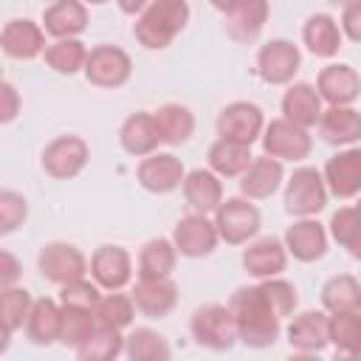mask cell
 Wrapping results in <instances>:
<instances>
[{
	"label": "cell",
	"mask_w": 361,
	"mask_h": 361,
	"mask_svg": "<svg viewBox=\"0 0 361 361\" xmlns=\"http://www.w3.org/2000/svg\"><path fill=\"white\" fill-rule=\"evenodd\" d=\"M183 197L186 203L200 214H214V209L223 203V183L220 175L212 169H192L183 178Z\"/></svg>",
	"instance_id": "cell-29"
},
{
	"label": "cell",
	"mask_w": 361,
	"mask_h": 361,
	"mask_svg": "<svg viewBox=\"0 0 361 361\" xmlns=\"http://www.w3.org/2000/svg\"><path fill=\"white\" fill-rule=\"evenodd\" d=\"M341 31L347 39L361 45V0H353L350 6L341 8Z\"/></svg>",
	"instance_id": "cell-46"
},
{
	"label": "cell",
	"mask_w": 361,
	"mask_h": 361,
	"mask_svg": "<svg viewBox=\"0 0 361 361\" xmlns=\"http://www.w3.org/2000/svg\"><path fill=\"white\" fill-rule=\"evenodd\" d=\"M155 124H158V133H161V141L169 144V147H180L192 138L195 133V116L186 104H161L155 110Z\"/></svg>",
	"instance_id": "cell-33"
},
{
	"label": "cell",
	"mask_w": 361,
	"mask_h": 361,
	"mask_svg": "<svg viewBox=\"0 0 361 361\" xmlns=\"http://www.w3.org/2000/svg\"><path fill=\"white\" fill-rule=\"evenodd\" d=\"M116 3H118L121 14H141L149 6V0H116Z\"/></svg>",
	"instance_id": "cell-49"
},
{
	"label": "cell",
	"mask_w": 361,
	"mask_h": 361,
	"mask_svg": "<svg viewBox=\"0 0 361 361\" xmlns=\"http://www.w3.org/2000/svg\"><path fill=\"white\" fill-rule=\"evenodd\" d=\"M209 3H212L217 11H223V14H226V11H231V8H234L240 0H209Z\"/></svg>",
	"instance_id": "cell-50"
},
{
	"label": "cell",
	"mask_w": 361,
	"mask_h": 361,
	"mask_svg": "<svg viewBox=\"0 0 361 361\" xmlns=\"http://www.w3.org/2000/svg\"><path fill=\"white\" fill-rule=\"evenodd\" d=\"M130 296H133V302H135V307H138L141 316H147V319H164L178 305V285L172 282V276L138 279Z\"/></svg>",
	"instance_id": "cell-21"
},
{
	"label": "cell",
	"mask_w": 361,
	"mask_h": 361,
	"mask_svg": "<svg viewBox=\"0 0 361 361\" xmlns=\"http://www.w3.org/2000/svg\"><path fill=\"white\" fill-rule=\"evenodd\" d=\"M288 344H290V350L305 353V355L322 353L330 344L327 310H305V313L293 316V322L288 324Z\"/></svg>",
	"instance_id": "cell-16"
},
{
	"label": "cell",
	"mask_w": 361,
	"mask_h": 361,
	"mask_svg": "<svg viewBox=\"0 0 361 361\" xmlns=\"http://www.w3.org/2000/svg\"><path fill=\"white\" fill-rule=\"evenodd\" d=\"M118 144L133 158H147V155L158 152V144H164V141H161V133L155 124V113H147V110L130 113L118 127Z\"/></svg>",
	"instance_id": "cell-18"
},
{
	"label": "cell",
	"mask_w": 361,
	"mask_h": 361,
	"mask_svg": "<svg viewBox=\"0 0 361 361\" xmlns=\"http://www.w3.org/2000/svg\"><path fill=\"white\" fill-rule=\"evenodd\" d=\"M23 330L31 344L51 347L54 341H59V333H62V305H56L48 296L34 299V307H31Z\"/></svg>",
	"instance_id": "cell-28"
},
{
	"label": "cell",
	"mask_w": 361,
	"mask_h": 361,
	"mask_svg": "<svg viewBox=\"0 0 361 361\" xmlns=\"http://www.w3.org/2000/svg\"><path fill=\"white\" fill-rule=\"evenodd\" d=\"M268 14H271L268 0H240L231 11H226V31H228L231 39L248 45L265 28Z\"/></svg>",
	"instance_id": "cell-25"
},
{
	"label": "cell",
	"mask_w": 361,
	"mask_h": 361,
	"mask_svg": "<svg viewBox=\"0 0 361 361\" xmlns=\"http://www.w3.org/2000/svg\"><path fill=\"white\" fill-rule=\"evenodd\" d=\"M135 302H133V296H127V293H118V290H107L102 299H99V305H96V322L99 324H104V327H116V330H124V327H130L133 324V319H135Z\"/></svg>",
	"instance_id": "cell-40"
},
{
	"label": "cell",
	"mask_w": 361,
	"mask_h": 361,
	"mask_svg": "<svg viewBox=\"0 0 361 361\" xmlns=\"http://www.w3.org/2000/svg\"><path fill=\"white\" fill-rule=\"evenodd\" d=\"M206 158H209V169L217 172L220 178H240L248 169V164L254 161L248 144L228 141V138H217L209 147V155Z\"/></svg>",
	"instance_id": "cell-31"
},
{
	"label": "cell",
	"mask_w": 361,
	"mask_h": 361,
	"mask_svg": "<svg viewBox=\"0 0 361 361\" xmlns=\"http://www.w3.org/2000/svg\"><path fill=\"white\" fill-rule=\"evenodd\" d=\"M355 209H358V212H361V195H358V203H355Z\"/></svg>",
	"instance_id": "cell-54"
},
{
	"label": "cell",
	"mask_w": 361,
	"mask_h": 361,
	"mask_svg": "<svg viewBox=\"0 0 361 361\" xmlns=\"http://www.w3.org/2000/svg\"><path fill=\"white\" fill-rule=\"evenodd\" d=\"M319 135L330 147H353L361 141V113L353 104L327 107L319 118Z\"/></svg>",
	"instance_id": "cell-24"
},
{
	"label": "cell",
	"mask_w": 361,
	"mask_h": 361,
	"mask_svg": "<svg viewBox=\"0 0 361 361\" xmlns=\"http://www.w3.org/2000/svg\"><path fill=\"white\" fill-rule=\"evenodd\" d=\"M102 288L96 282H87L85 276L59 285V305H71V307H85V310H96L102 293Z\"/></svg>",
	"instance_id": "cell-43"
},
{
	"label": "cell",
	"mask_w": 361,
	"mask_h": 361,
	"mask_svg": "<svg viewBox=\"0 0 361 361\" xmlns=\"http://www.w3.org/2000/svg\"><path fill=\"white\" fill-rule=\"evenodd\" d=\"M87 48L82 39L76 37H68V39H54L48 48H45V65L54 71V73H62V76H73L79 71H85V62H87Z\"/></svg>",
	"instance_id": "cell-36"
},
{
	"label": "cell",
	"mask_w": 361,
	"mask_h": 361,
	"mask_svg": "<svg viewBox=\"0 0 361 361\" xmlns=\"http://www.w3.org/2000/svg\"><path fill=\"white\" fill-rule=\"evenodd\" d=\"M285 180V166L279 158L259 155L248 164V169L240 175V192L248 200H265L271 197Z\"/></svg>",
	"instance_id": "cell-22"
},
{
	"label": "cell",
	"mask_w": 361,
	"mask_h": 361,
	"mask_svg": "<svg viewBox=\"0 0 361 361\" xmlns=\"http://www.w3.org/2000/svg\"><path fill=\"white\" fill-rule=\"evenodd\" d=\"M214 226L220 240H226L228 245H243L257 237L262 217H259V209L248 203V197H226L214 209Z\"/></svg>",
	"instance_id": "cell-5"
},
{
	"label": "cell",
	"mask_w": 361,
	"mask_h": 361,
	"mask_svg": "<svg viewBox=\"0 0 361 361\" xmlns=\"http://www.w3.org/2000/svg\"><path fill=\"white\" fill-rule=\"evenodd\" d=\"M327 206L324 175L313 166H299L285 183V212L293 217H316Z\"/></svg>",
	"instance_id": "cell-4"
},
{
	"label": "cell",
	"mask_w": 361,
	"mask_h": 361,
	"mask_svg": "<svg viewBox=\"0 0 361 361\" xmlns=\"http://www.w3.org/2000/svg\"><path fill=\"white\" fill-rule=\"evenodd\" d=\"M322 307L327 313H350L361 310V279L353 274H338L330 276L322 285Z\"/></svg>",
	"instance_id": "cell-34"
},
{
	"label": "cell",
	"mask_w": 361,
	"mask_h": 361,
	"mask_svg": "<svg viewBox=\"0 0 361 361\" xmlns=\"http://www.w3.org/2000/svg\"><path fill=\"white\" fill-rule=\"evenodd\" d=\"M322 102H324V99L319 96V90H316L313 85H307V82H293V85L285 90V96H282V116H285L288 121H293V124L310 130V127L319 124V118H322V113H324Z\"/></svg>",
	"instance_id": "cell-26"
},
{
	"label": "cell",
	"mask_w": 361,
	"mask_h": 361,
	"mask_svg": "<svg viewBox=\"0 0 361 361\" xmlns=\"http://www.w3.org/2000/svg\"><path fill=\"white\" fill-rule=\"evenodd\" d=\"M37 268H39L42 279H48L54 285L73 282V279H79V276H85L90 271L85 254L71 243H48V245H42V251L37 257Z\"/></svg>",
	"instance_id": "cell-10"
},
{
	"label": "cell",
	"mask_w": 361,
	"mask_h": 361,
	"mask_svg": "<svg viewBox=\"0 0 361 361\" xmlns=\"http://www.w3.org/2000/svg\"><path fill=\"white\" fill-rule=\"evenodd\" d=\"M175 265H178V248L172 240H166V237L147 240L141 254H138V279L172 276Z\"/></svg>",
	"instance_id": "cell-32"
},
{
	"label": "cell",
	"mask_w": 361,
	"mask_h": 361,
	"mask_svg": "<svg viewBox=\"0 0 361 361\" xmlns=\"http://www.w3.org/2000/svg\"><path fill=\"white\" fill-rule=\"evenodd\" d=\"M299 65H302V54L290 39H271L257 51V76L265 85L293 82Z\"/></svg>",
	"instance_id": "cell-11"
},
{
	"label": "cell",
	"mask_w": 361,
	"mask_h": 361,
	"mask_svg": "<svg viewBox=\"0 0 361 361\" xmlns=\"http://www.w3.org/2000/svg\"><path fill=\"white\" fill-rule=\"evenodd\" d=\"M228 307L234 313L237 333H240V341L245 347L262 350V347H271L279 338L282 319L276 316V310L271 307V302L265 299L259 285L237 288L231 293V299H228Z\"/></svg>",
	"instance_id": "cell-1"
},
{
	"label": "cell",
	"mask_w": 361,
	"mask_h": 361,
	"mask_svg": "<svg viewBox=\"0 0 361 361\" xmlns=\"http://www.w3.org/2000/svg\"><path fill=\"white\" fill-rule=\"evenodd\" d=\"M192 8L186 0H149L133 25V37L147 51H164L186 28Z\"/></svg>",
	"instance_id": "cell-2"
},
{
	"label": "cell",
	"mask_w": 361,
	"mask_h": 361,
	"mask_svg": "<svg viewBox=\"0 0 361 361\" xmlns=\"http://www.w3.org/2000/svg\"><path fill=\"white\" fill-rule=\"evenodd\" d=\"M285 248L299 262H316L327 254V228L313 217H299L285 231Z\"/></svg>",
	"instance_id": "cell-19"
},
{
	"label": "cell",
	"mask_w": 361,
	"mask_h": 361,
	"mask_svg": "<svg viewBox=\"0 0 361 361\" xmlns=\"http://www.w3.org/2000/svg\"><path fill=\"white\" fill-rule=\"evenodd\" d=\"M217 135L228 138V141H240V144H254L257 138H262L265 130V116L259 110V104L254 102H231L220 110L217 121Z\"/></svg>",
	"instance_id": "cell-9"
},
{
	"label": "cell",
	"mask_w": 361,
	"mask_h": 361,
	"mask_svg": "<svg viewBox=\"0 0 361 361\" xmlns=\"http://www.w3.org/2000/svg\"><path fill=\"white\" fill-rule=\"evenodd\" d=\"M82 361H113L124 353V336L121 330L116 327H104V324H96L93 336L79 347L73 350Z\"/></svg>",
	"instance_id": "cell-39"
},
{
	"label": "cell",
	"mask_w": 361,
	"mask_h": 361,
	"mask_svg": "<svg viewBox=\"0 0 361 361\" xmlns=\"http://www.w3.org/2000/svg\"><path fill=\"white\" fill-rule=\"evenodd\" d=\"M341 37L344 31L330 14H310L302 25V42L313 56H322V59H330L338 54Z\"/></svg>",
	"instance_id": "cell-30"
},
{
	"label": "cell",
	"mask_w": 361,
	"mask_h": 361,
	"mask_svg": "<svg viewBox=\"0 0 361 361\" xmlns=\"http://www.w3.org/2000/svg\"><path fill=\"white\" fill-rule=\"evenodd\" d=\"M0 99H3V107H0V121L3 124H11L20 113V93L11 82H0Z\"/></svg>",
	"instance_id": "cell-47"
},
{
	"label": "cell",
	"mask_w": 361,
	"mask_h": 361,
	"mask_svg": "<svg viewBox=\"0 0 361 361\" xmlns=\"http://www.w3.org/2000/svg\"><path fill=\"white\" fill-rule=\"evenodd\" d=\"M330 237L341 245L350 248L361 237V212L355 206H344L330 217Z\"/></svg>",
	"instance_id": "cell-44"
},
{
	"label": "cell",
	"mask_w": 361,
	"mask_h": 361,
	"mask_svg": "<svg viewBox=\"0 0 361 361\" xmlns=\"http://www.w3.org/2000/svg\"><path fill=\"white\" fill-rule=\"evenodd\" d=\"M288 265V248L285 240L276 237H262L248 243V248L243 251V268L254 276V279H271L279 276Z\"/></svg>",
	"instance_id": "cell-23"
},
{
	"label": "cell",
	"mask_w": 361,
	"mask_h": 361,
	"mask_svg": "<svg viewBox=\"0 0 361 361\" xmlns=\"http://www.w3.org/2000/svg\"><path fill=\"white\" fill-rule=\"evenodd\" d=\"M324 183L327 192L336 195L338 200H350L361 195V147H344L324 164Z\"/></svg>",
	"instance_id": "cell-13"
},
{
	"label": "cell",
	"mask_w": 361,
	"mask_h": 361,
	"mask_svg": "<svg viewBox=\"0 0 361 361\" xmlns=\"http://www.w3.org/2000/svg\"><path fill=\"white\" fill-rule=\"evenodd\" d=\"M138 183L152 192V195H169L178 186H183L186 169L180 164V158H175L172 152H152L147 158H141L138 169H135Z\"/></svg>",
	"instance_id": "cell-14"
},
{
	"label": "cell",
	"mask_w": 361,
	"mask_h": 361,
	"mask_svg": "<svg viewBox=\"0 0 361 361\" xmlns=\"http://www.w3.org/2000/svg\"><path fill=\"white\" fill-rule=\"evenodd\" d=\"M28 217V203L20 192L3 189L0 192V234H11L17 231Z\"/></svg>",
	"instance_id": "cell-45"
},
{
	"label": "cell",
	"mask_w": 361,
	"mask_h": 361,
	"mask_svg": "<svg viewBox=\"0 0 361 361\" xmlns=\"http://www.w3.org/2000/svg\"><path fill=\"white\" fill-rule=\"evenodd\" d=\"M189 333L192 338L206 347V350H214V353H226L231 350L237 341H240V333H237V322H234V313L228 305H200L192 319H189Z\"/></svg>",
	"instance_id": "cell-3"
},
{
	"label": "cell",
	"mask_w": 361,
	"mask_h": 361,
	"mask_svg": "<svg viewBox=\"0 0 361 361\" xmlns=\"http://www.w3.org/2000/svg\"><path fill=\"white\" fill-rule=\"evenodd\" d=\"M330 344L353 358H361V310L330 313Z\"/></svg>",
	"instance_id": "cell-38"
},
{
	"label": "cell",
	"mask_w": 361,
	"mask_h": 361,
	"mask_svg": "<svg viewBox=\"0 0 361 361\" xmlns=\"http://www.w3.org/2000/svg\"><path fill=\"white\" fill-rule=\"evenodd\" d=\"M85 3H90V6H104L107 0H85Z\"/></svg>",
	"instance_id": "cell-53"
},
{
	"label": "cell",
	"mask_w": 361,
	"mask_h": 361,
	"mask_svg": "<svg viewBox=\"0 0 361 361\" xmlns=\"http://www.w3.org/2000/svg\"><path fill=\"white\" fill-rule=\"evenodd\" d=\"M124 355L130 361H166L172 355V347L152 327H135L124 338Z\"/></svg>",
	"instance_id": "cell-37"
},
{
	"label": "cell",
	"mask_w": 361,
	"mask_h": 361,
	"mask_svg": "<svg viewBox=\"0 0 361 361\" xmlns=\"http://www.w3.org/2000/svg\"><path fill=\"white\" fill-rule=\"evenodd\" d=\"M87 158H90V147L82 135H59L45 144L39 164L45 175L56 180H71L87 166Z\"/></svg>",
	"instance_id": "cell-7"
},
{
	"label": "cell",
	"mask_w": 361,
	"mask_h": 361,
	"mask_svg": "<svg viewBox=\"0 0 361 361\" xmlns=\"http://www.w3.org/2000/svg\"><path fill=\"white\" fill-rule=\"evenodd\" d=\"M327 3H333V6H341V8H344V6H350L353 0H327Z\"/></svg>",
	"instance_id": "cell-52"
},
{
	"label": "cell",
	"mask_w": 361,
	"mask_h": 361,
	"mask_svg": "<svg viewBox=\"0 0 361 361\" xmlns=\"http://www.w3.org/2000/svg\"><path fill=\"white\" fill-rule=\"evenodd\" d=\"M262 149L271 158L279 161H305L313 149V138L305 127L282 118H271V124H265L262 130Z\"/></svg>",
	"instance_id": "cell-8"
},
{
	"label": "cell",
	"mask_w": 361,
	"mask_h": 361,
	"mask_svg": "<svg viewBox=\"0 0 361 361\" xmlns=\"http://www.w3.org/2000/svg\"><path fill=\"white\" fill-rule=\"evenodd\" d=\"M259 288L265 293V299L271 302V307L276 310L279 319L290 316L299 305V296H296V288L288 282V279H279V276H271V279H259Z\"/></svg>",
	"instance_id": "cell-42"
},
{
	"label": "cell",
	"mask_w": 361,
	"mask_h": 361,
	"mask_svg": "<svg viewBox=\"0 0 361 361\" xmlns=\"http://www.w3.org/2000/svg\"><path fill=\"white\" fill-rule=\"evenodd\" d=\"M85 79L96 87H121L130 82L133 76V59L124 48L118 45H96L90 48L87 54V62H85Z\"/></svg>",
	"instance_id": "cell-6"
},
{
	"label": "cell",
	"mask_w": 361,
	"mask_h": 361,
	"mask_svg": "<svg viewBox=\"0 0 361 361\" xmlns=\"http://www.w3.org/2000/svg\"><path fill=\"white\" fill-rule=\"evenodd\" d=\"M316 90L327 104L344 107V104H353L361 96V76L353 65L333 62V65L322 68V73L316 79Z\"/></svg>",
	"instance_id": "cell-20"
},
{
	"label": "cell",
	"mask_w": 361,
	"mask_h": 361,
	"mask_svg": "<svg viewBox=\"0 0 361 361\" xmlns=\"http://www.w3.org/2000/svg\"><path fill=\"white\" fill-rule=\"evenodd\" d=\"M0 45H3V54L11 56V59H37L39 54H45V28L34 20H8L3 25V34H0Z\"/></svg>",
	"instance_id": "cell-17"
},
{
	"label": "cell",
	"mask_w": 361,
	"mask_h": 361,
	"mask_svg": "<svg viewBox=\"0 0 361 361\" xmlns=\"http://www.w3.org/2000/svg\"><path fill=\"white\" fill-rule=\"evenodd\" d=\"M217 226L214 220H209V214H186L175 223V231H172V243L178 248L180 257H189V259H197V257H209L214 248H217Z\"/></svg>",
	"instance_id": "cell-12"
},
{
	"label": "cell",
	"mask_w": 361,
	"mask_h": 361,
	"mask_svg": "<svg viewBox=\"0 0 361 361\" xmlns=\"http://www.w3.org/2000/svg\"><path fill=\"white\" fill-rule=\"evenodd\" d=\"M96 313L93 310H85V307H71V305H62V333H59V344L71 347V350H79L96 330Z\"/></svg>",
	"instance_id": "cell-41"
},
{
	"label": "cell",
	"mask_w": 361,
	"mask_h": 361,
	"mask_svg": "<svg viewBox=\"0 0 361 361\" xmlns=\"http://www.w3.org/2000/svg\"><path fill=\"white\" fill-rule=\"evenodd\" d=\"M90 276L102 290H121L133 279V259L121 245H99L90 257Z\"/></svg>",
	"instance_id": "cell-15"
},
{
	"label": "cell",
	"mask_w": 361,
	"mask_h": 361,
	"mask_svg": "<svg viewBox=\"0 0 361 361\" xmlns=\"http://www.w3.org/2000/svg\"><path fill=\"white\" fill-rule=\"evenodd\" d=\"M20 276H23V268H20L17 257L11 251H0V282H3V288L17 285Z\"/></svg>",
	"instance_id": "cell-48"
},
{
	"label": "cell",
	"mask_w": 361,
	"mask_h": 361,
	"mask_svg": "<svg viewBox=\"0 0 361 361\" xmlns=\"http://www.w3.org/2000/svg\"><path fill=\"white\" fill-rule=\"evenodd\" d=\"M42 28L54 39L79 37L87 28V8L85 0H54L42 14Z\"/></svg>",
	"instance_id": "cell-27"
},
{
	"label": "cell",
	"mask_w": 361,
	"mask_h": 361,
	"mask_svg": "<svg viewBox=\"0 0 361 361\" xmlns=\"http://www.w3.org/2000/svg\"><path fill=\"white\" fill-rule=\"evenodd\" d=\"M31 307H34V299H31V293H28L25 288H20V285H8V288H3V296H0L3 347H0V350L8 347L11 333H17L20 327H25V319H28Z\"/></svg>",
	"instance_id": "cell-35"
},
{
	"label": "cell",
	"mask_w": 361,
	"mask_h": 361,
	"mask_svg": "<svg viewBox=\"0 0 361 361\" xmlns=\"http://www.w3.org/2000/svg\"><path fill=\"white\" fill-rule=\"evenodd\" d=\"M347 251H350V257H355V259H361V237H358V240H355V243H353V245H350Z\"/></svg>",
	"instance_id": "cell-51"
}]
</instances>
